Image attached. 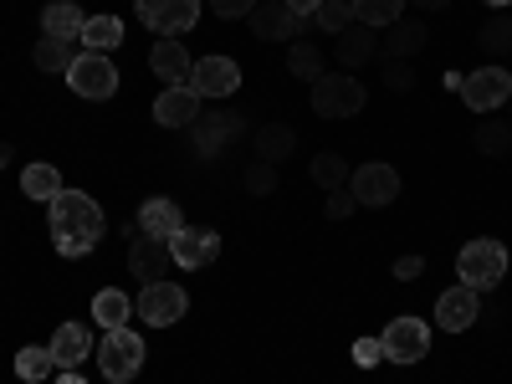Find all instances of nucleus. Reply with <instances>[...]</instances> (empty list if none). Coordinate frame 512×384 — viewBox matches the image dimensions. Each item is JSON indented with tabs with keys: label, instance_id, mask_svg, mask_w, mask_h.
<instances>
[{
	"label": "nucleus",
	"instance_id": "obj_28",
	"mask_svg": "<svg viewBox=\"0 0 512 384\" xmlns=\"http://www.w3.org/2000/svg\"><path fill=\"white\" fill-rule=\"evenodd\" d=\"M472 144H477V154H487V159L512 154V123H507V118H482V123L472 128Z\"/></svg>",
	"mask_w": 512,
	"mask_h": 384
},
{
	"label": "nucleus",
	"instance_id": "obj_43",
	"mask_svg": "<svg viewBox=\"0 0 512 384\" xmlns=\"http://www.w3.org/2000/svg\"><path fill=\"white\" fill-rule=\"evenodd\" d=\"M410 6H420V11H446L451 0H410Z\"/></svg>",
	"mask_w": 512,
	"mask_h": 384
},
{
	"label": "nucleus",
	"instance_id": "obj_32",
	"mask_svg": "<svg viewBox=\"0 0 512 384\" xmlns=\"http://www.w3.org/2000/svg\"><path fill=\"white\" fill-rule=\"evenodd\" d=\"M77 41H82L88 52H113L118 41H123V21H118V16H93L88 26H82Z\"/></svg>",
	"mask_w": 512,
	"mask_h": 384
},
{
	"label": "nucleus",
	"instance_id": "obj_36",
	"mask_svg": "<svg viewBox=\"0 0 512 384\" xmlns=\"http://www.w3.org/2000/svg\"><path fill=\"white\" fill-rule=\"evenodd\" d=\"M246 195H277V164L251 159L246 164Z\"/></svg>",
	"mask_w": 512,
	"mask_h": 384
},
{
	"label": "nucleus",
	"instance_id": "obj_47",
	"mask_svg": "<svg viewBox=\"0 0 512 384\" xmlns=\"http://www.w3.org/2000/svg\"><path fill=\"white\" fill-rule=\"evenodd\" d=\"M507 103H512V98H507ZM507 123H512V118H507Z\"/></svg>",
	"mask_w": 512,
	"mask_h": 384
},
{
	"label": "nucleus",
	"instance_id": "obj_38",
	"mask_svg": "<svg viewBox=\"0 0 512 384\" xmlns=\"http://www.w3.org/2000/svg\"><path fill=\"white\" fill-rule=\"evenodd\" d=\"M323 210H328V221H349L354 210H359V200H354V190L344 185V190H328V205H323Z\"/></svg>",
	"mask_w": 512,
	"mask_h": 384
},
{
	"label": "nucleus",
	"instance_id": "obj_11",
	"mask_svg": "<svg viewBox=\"0 0 512 384\" xmlns=\"http://www.w3.org/2000/svg\"><path fill=\"white\" fill-rule=\"evenodd\" d=\"M349 190H354V200L359 205H374V210H384V205H395V195H400V175L390 164H359L354 175H349Z\"/></svg>",
	"mask_w": 512,
	"mask_h": 384
},
{
	"label": "nucleus",
	"instance_id": "obj_31",
	"mask_svg": "<svg viewBox=\"0 0 512 384\" xmlns=\"http://www.w3.org/2000/svg\"><path fill=\"white\" fill-rule=\"evenodd\" d=\"M405 6H410V0H354V21L384 31V26H395L405 16Z\"/></svg>",
	"mask_w": 512,
	"mask_h": 384
},
{
	"label": "nucleus",
	"instance_id": "obj_35",
	"mask_svg": "<svg viewBox=\"0 0 512 384\" xmlns=\"http://www.w3.org/2000/svg\"><path fill=\"white\" fill-rule=\"evenodd\" d=\"M318 31H333V36H344L354 26V0H323V6L313 11Z\"/></svg>",
	"mask_w": 512,
	"mask_h": 384
},
{
	"label": "nucleus",
	"instance_id": "obj_34",
	"mask_svg": "<svg viewBox=\"0 0 512 384\" xmlns=\"http://www.w3.org/2000/svg\"><path fill=\"white\" fill-rule=\"evenodd\" d=\"M349 175H354V169H349L344 154H318L313 159V185H323V190H344Z\"/></svg>",
	"mask_w": 512,
	"mask_h": 384
},
{
	"label": "nucleus",
	"instance_id": "obj_30",
	"mask_svg": "<svg viewBox=\"0 0 512 384\" xmlns=\"http://www.w3.org/2000/svg\"><path fill=\"white\" fill-rule=\"evenodd\" d=\"M477 47H482L487 57H512V16H507V11H497V16L482 21Z\"/></svg>",
	"mask_w": 512,
	"mask_h": 384
},
{
	"label": "nucleus",
	"instance_id": "obj_17",
	"mask_svg": "<svg viewBox=\"0 0 512 384\" xmlns=\"http://www.w3.org/2000/svg\"><path fill=\"white\" fill-rule=\"evenodd\" d=\"M169 241L164 236H134V246H128V267H134V277H144V282H159L164 272H169Z\"/></svg>",
	"mask_w": 512,
	"mask_h": 384
},
{
	"label": "nucleus",
	"instance_id": "obj_40",
	"mask_svg": "<svg viewBox=\"0 0 512 384\" xmlns=\"http://www.w3.org/2000/svg\"><path fill=\"white\" fill-rule=\"evenodd\" d=\"M379 359H384V344H379V338H359V344H354V364L374 369Z\"/></svg>",
	"mask_w": 512,
	"mask_h": 384
},
{
	"label": "nucleus",
	"instance_id": "obj_33",
	"mask_svg": "<svg viewBox=\"0 0 512 384\" xmlns=\"http://www.w3.org/2000/svg\"><path fill=\"white\" fill-rule=\"evenodd\" d=\"M52 369H57V364H52V349H47V344H26V349L16 354V374H21L26 384H41Z\"/></svg>",
	"mask_w": 512,
	"mask_h": 384
},
{
	"label": "nucleus",
	"instance_id": "obj_20",
	"mask_svg": "<svg viewBox=\"0 0 512 384\" xmlns=\"http://www.w3.org/2000/svg\"><path fill=\"white\" fill-rule=\"evenodd\" d=\"M374 52H379V31H374V26H359V21H354L344 36H338V67H344V72L374 62Z\"/></svg>",
	"mask_w": 512,
	"mask_h": 384
},
{
	"label": "nucleus",
	"instance_id": "obj_37",
	"mask_svg": "<svg viewBox=\"0 0 512 384\" xmlns=\"http://www.w3.org/2000/svg\"><path fill=\"white\" fill-rule=\"evenodd\" d=\"M379 77H384V88H390V93H410V88H415V72H410V62H400V57H384Z\"/></svg>",
	"mask_w": 512,
	"mask_h": 384
},
{
	"label": "nucleus",
	"instance_id": "obj_5",
	"mask_svg": "<svg viewBox=\"0 0 512 384\" xmlns=\"http://www.w3.org/2000/svg\"><path fill=\"white\" fill-rule=\"evenodd\" d=\"M251 128H246V118L241 113H200L195 123H190V149L200 154V159H221L236 139H246Z\"/></svg>",
	"mask_w": 512,
	"mask_h": 384
},
{
	"label": "nucleus",
	"instance_id": "obj_6",
	"mask_svg": "<svg viewBox=\"0 0 512 384\" xmlns=\"http://www.w3.org/2000/svg\"><path fill=\"white\" fill-rule=\"evenodd\" d=\"M67 82H72V93H77V98L103 103V98H113V93H118V67L108 62V52H77V62H72Z\"/></svg>",
	"mask_w": 512,
	"mask_h": 384
},
{
	"label": "nucleus",
	"instance_id": "obj_16",
	"mask_svg": "<svg viewBox=\"0 0 512 384\" xmlns=\"http://www.w3.org/2000/svg\"><path fill=\"white\" fill-rule=\"evenodd\" d=\"M303 21H308V16L287 11L282 0H256V11H251V31L262 36V41H297Z\"/></svg>",
	"mask_w": 512,
	"mask_h": 384
},
{
	"label": "nucleus",
	"instance_id": "obj_27",
	"mask_svg": "<svg viewBox=\"0 0 512 384\" xmlns=\"http://www.w3.org/2000/svg\"><path fill=\"white\" fill-rule=\"evenodd\" d=\"M62 190H67V185H62V175H57L52 164H26V169H21V195H31V200H41V205H52Z\"/></svg>",
	"mask_w": 512,
	"mask_h": 384
},
{
	"label": "nucleus",
	"instance_id": "obj_15",
	"mask_svg": "<svg viewBox=\"0 0 512 384\" xmlns=\"http://www.w3.org/2000/svg\"><path fill=\"white\" fill-rule=\"evenodd\" d=\"M149 67H154V77L164 82V88H190V72H195L190 52L180 47V36H159L154 52H149Z\"/></svg>",
	"mask_w": 512,
	"mask_h": 384
},
{
	"label": "nucleus",
	"instance_id": "obj_14",
	"mask_svg": "<svg viewBox=\"0 0 512 384\" xmlns=\"http://www.w3.org/2000/svg\"><path fill=\"white\" fill-rule=\"evenodd\" d=\"M477 318H482V297H477V287L456 282V287H446V292L436 297V323H441L446 333H466Z\"/></svg>",
	"mask_w": 512,
	"mask_h": 384
},
{
	"label": "nucleus",
	"instance_id": "obj_26",
	"mask_svg": "<svg viewBox=\"0 0 512 384\" xmlns=\"http://www.w3.org/2000/svg\"><path fill=\"white\" fill-rule=\"evenodd\" d=\"M128 318H134V303H128V292H118V287H103L98 297H93V323L108 333V328H128Z\"/></svg>",
	"mask_w": 512,
	"mask_h": 384
},
{
	"label": "nucleus",
	"instance_id": "obj_12",
	"mask_svg": "<svg viewBox=\"0 0 512 384\" xmlns=\"http://www.w3.org/2000/svg\"><path fill=\"white\" fill-rule=\"evenodd\" d=\"M139 21H144L149 31H164V36L195 31V21H200V0H139Z\"/></svg>",
	"mask_w": 512,
	"mask_h": 384
},
{
	"label": "nucleus",
	"instance_id": "obj_13",
	"mask_svg": "<svg viewBox=\"0 0 512 384\" xmlns=\"http://www.w3.org/2000/svg\"><path fill=\"white\" fill-rule=\"evenodd\" d=\"M241 88V67L231 57H200L190 72V93L195 98H231Z\"/></svg>",
	"mask_w": 512,
	"mask_h": 384
},
{
	"label": "nucleus",
	"instance_id": "obj_19",
	"mask_svg": "<svg viewBox=\"0 0 512 384\" xmlns=\"http://www.w3.org/2000/svg\"><path fill=\"white\" fill-rule=\"evenodd\" d=\"M52 364L57 369H77L82 359H88L93 354V338H88V328H82V323H62L57 333H52Z\"/></svg>",
	"mask_w": 512,
	"mask_h": 384
},
{
	"label": "nucleus",
	"instance_id": "obj_22",
	"mask_svg": "<svg viewBox=\"0 0 512 384\" xmlns=\"http://www.w3.org/2000/svg\"><path fill=\"white\" fill-rule=\"evenodd\" d=\"M251 149H256V159H267V164H282V159H292L297 154V134L287 123H262L251 134Z\"/></svg>",
	"mask_w": 512,
	"mask_h": 384
},
{
	"label": "nucleus",
	"instance_id": "obj_21",
	"mask_svg": "<svg viewBox=\"0 0 512 384\" xmlns=\"http://www.w3.org/2000/svg\"><path fill=\"white\" fill-rule=\"evenodd\" d=\"M180 226H185V216H180V205H175V200L154 195V200L139 205V231H144V236H164V241H169Z\"/></svg>",
	"mask_w": 512,
	"mask_h": 384
},
{
	"label": "nucleus",
	"instance_id": "obj_9",
	"mask_svg": "<svg viewBox=\"0 0 512 384\" xmlns=\"http://www.w3.org/2000/svg\"><path fill=\"white\" fill-rule=\"evenodd\" d=\"M190 313V297H185V287L180 282H144V292H139V318L144 323H154V328H169V323H180Z\"/></svg>",
	"mask_w": 512,
	"mask_h": 384
},
{
	"label": "nucleus",
	"instance_id": "obj_10",
	"mask_svg": "<svg viewBox=\"0 0 512 384\" xmlns=\"http://www.w3.org/2000/svg\"><path fill=\"white\" fill-rule=\"evenodd\" d=\"M169 256H175V267L185 272H200L221 256V236L205 231V226H180L175 236H169Z\"/></svg>",
	"mask_w": 512,
	"mask_h": 384
},
{
	"label": "nucleus",
	"instance_id": "obj_42",
	"mask_svg": "<svg viewBox=\"0 0 512 384\" xmlns=\"http://www.w3.org/2000/svg\"><path fill=\"white\" fill-rule=\"evenodd\" d=\"M282 6H287V11H297V16H313V11L323 6V0H282Z\"/></svg>",
	"mask_w": 512,
	"mask_h": 384
},
{
	"label": "nucleus",
	"instance_id": "obj_4",
	"mask_svg": "<svg viewBox=\"0 0 512 384\" xmlns=\"http://www.w3.org/2000/svg\"><path fill=\"white\" fill-rule=\"evenodd\" d=\"M364 82L354 72H323L313 82V113L318 118H354L364 108Z\"/></svg>",
	"mask_w": 512,
	"mask_h": 384
},
{
	"label": "nucleus",
	"instance_id": "obj_18",
	"mask_svg": "<svg viewBox=\"0 0 512 384\" xmlns=\"http://www.w3.org/2000/svg\"><path fill=\"white\" fill-rule=\"evenodd\" d=\"M195 118H200V98L190 88H164L154 98V123L159 128H190Z\"/></svg>",
	"mask_w": 512,
	"mask_h": 384
},
{
	"label": "nucleus",
	"instance_id": "obj_2",
	"mask_svg": "<svg viewBox=\"0 0 512 384\" xmlns=\"http://www.w3.org/2000/svg\"><path fill=\"white\" fill-rule=\"evenodd\" d=\"M456 277H461L466 287H477V292L497 287V282L507 277V246H502V241H492V236L466 241V246H461V256H456Z\"/></svg>",
	"mask_w": 512,
	"mask_h": 384
},
{
	"label": "nucleus",
	"instance_id": "obj_39",
	"mask_svg": "<svg viewBox=\"0 0 512 384\" xmlns=\"http://www.w3.org/2000/svg\"><path fill=\"white\" fill-rule=\"evenodd\" d=\"M210 11H216L221 21H241V16L256 11V0H210Z\"/></svg>",
	"mask_w": 512,
	"mask_h": 384
},
{
	"label": "nucleus",
	"instance_id": "obj_1",
	"mask_svg": "<svg viewBox=\"0 0 512 384\" xmlns=\"http://www.w3.org/2000/svg\"><path fill=\"white\" fill-rule=\"evenodd\" d=\"M47 231H52V246H57L62 256H88V251L103 241L108 221H103V205H98L93 195L62 190V195L47 205Z\"/></svg>",
	"mask_w": 512,
	"mask_h": 384
},
{
	"label": "nucleus",
	"instance_id": "obj_3",
	"mask_svg": "<svg viewBox=\"0 0 512 384\" xmlns=\"http://www.w3.org/2000/svg\"><path fill=\"white\" fill-rule=\"evenodd\" d=\"M98 369L108 384H128L144 369V338L134 328H108L103 344H98Z\"/></svg>",
	"mask_w": 512,
	"mask_h": 384
},
{
	"label": "nucleus",
	"instance_id": "obj_41",
	"mask_svg": "<svg viewBox=\"0 0 512 384\" xmlns=\"http://www.w3.org/2000/svg\"><path fill=\"white\" fill-rule=\"evenodd\" d=\"M395 277H400V282H415V277H425V256H420V251L400 256V262H395Z\"/></svg>",
	"mask_w": 512,
	"mask_h": 384
},
{
	"label": "nucleus",
	"instance_id": "obj_45",
	"mask_svg": "<svg viewBox=\"0 0 512 384\" xmlns=\"http://www.w3.org/2000/svg\"><path fill=\"white\" fill-rule=\"evenodd\" d=\"M11 164V144H0V169H6Z\"/></svg>",
	"mask_w": 512,
	"mask_h": 384
},
{
	"label": "nucleus",
	"instance_id": "obj_46",
	"mask_svg": "<svg viewBox=\"0 0 512 384\" xmlns=\"http://www.w3.org/2000/svg\"><path fill=\"white\" fill-rule=\"evenodd\" d=\"M487 6H492V11H502V6H507V0H487Z\"/></svg>",
	"mask_w": 512,
	"mask_h": 384
},
{
	"label": "nucleus",
	"instance_id": "obj_23",
	"mask_svg": "<svg viewBox=\"0 0 512 384\" xmlns=\"http://www.w3.org/2000/svg\"><path fill=\"white\" fill-rule=\"evenodd\" d=\"M82 26H88V16H82L77 0H52V6L41 11V31L57 36V41H77V36H82Z\"/></svg>",
	"mask_w": 512,
	"mask_h": 384
},
{
	"label": "nucleus",
	"instance_id": "obj_7",
	"mask_svg": "<svg viewBox=\"0 0 512 384\" xmlns=\"http://www.w3.org/2000/svg\"><path fill=\"white\" fill-rule=\"evenodd\" d=\"M379 344H384V359L390 364H420L425 354H431V328H425L415 313H405L379 333Z\"/></svg>",
	"mask_w": 512,
	"mask_h": 384
},
{
	"label": "nucleus",
	"instance_id": "obj_8",
	"mask_svg": "<svg viewBox=\"0 0 512 384\" xmlns=\"http://www.w3.org/2000/svg\"><path fill=\"white\" fill-rule=\"evenodd\" d=\"M512 98V72L507 67H482L461 77V103L472 113H497Z\"/></svg>",
	"mask_w": 512,
	"mask_h": 384
},
{
	"label": "nucleus",
	"instance_id": "obj_44",
	"mask_svg": "<svg viewBox=\"0 0 512 384\" xmlns=\"http://www.w3.org/2000/svg\"><path fill=\"white\" fill-rule=\"evenodd\" d=\"M57 384H82V374H77V369H62V379H57Z\"/></svg>",
	"mask_w": 512,
	"mask_h": 384
},
{
	"label": "nucleus",
	"instance_id": "obj_25",
	"mask_svg": "<svg viewBox=\"0 0 512 384\" xmlns=\"http://www.w3.org/2000/svg\"><path fill=\"white\" fill-rule=\"evenodd\" d=\"M31 62H36V72H72V62H77V41H57V36H41L36 47H31Z\"/></svg>",
	"mask_w": 512,
	"mask_h": 384
},
{
	"label": "nucleus",
	"instance_id": "obj_29",
	"mask_svg": "<svg viewBox=\"0 0 512 384\" xmlns=\"http://www.w3.org/2000/svg\"><path fill=\"white\" fill-rule=\"evenodd\" d=\"M287 72L297 82H318L323 77V47H318V41H292V47H287Z\"/></svg>",
	"mask_w": 512,
	"mask_h": 384
},
{
	"label": "nucleus",
	"instance_id": "obj_24",
	"mask_svg": "<svg viewBox=\"0 0 512 384\" xmlns=\"http://www.w3.org/2000/svg\"><path fill=\"white\" fill-rule=\"evenodd\" d=\"M384 31H390V36H384V57H400V62L425 52V41H431V31H425L420 21H410V16H400L395 26H384Z\"/></svg>",
	"mask_w": 512,
	"mask_h": 384
}]
</instances>
